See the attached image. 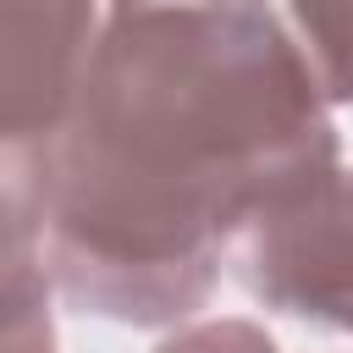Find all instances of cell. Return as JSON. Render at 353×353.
Segmentation results:
<instances>
[{
  "label": "cell",
  "instance_id": "3957f363",
  "mask_svg": "<svg viewBox=\"0 0 353 353\" xmlns=\"http://www.w3.org/2000/svg\"><path fill=\"white\" fill-rule=\"evenodd\" d=\"M94 55V0H6V160H33L66 121Z\"/></svg>",
  "mask_w": 353,
  "mask_h": 353
},
{
  "label": "cell",
  "instance_id": "7a4b0ae2",
  "mask_svg": "<svg viewBox=\"0 0 353 353\" xmlns=\"http://www.w3.org/2000/svg\"><path fill=\"white\" fill-rule=\"evenodd\" d=\"M232 265L259 303L353 331V171L331 160L259 204L232 237Z\"/></svg>",
  "mask_w": 353,
  "mask_h": 353
},
{
  "label": "cell",
  "instance_id": "6da1fadb",
  "mask_svg": "<svg viewBox=\"0 0 353 353\" xmlns=\"http://www.w3.org/2000/svg\"><path fill=\"white\" fill-rule=\"evenodd\" d=\"M331 160L325 94L265 0H110L39 182L6 204H33L72 303L160 325L204 303L259 204Z\"/></svg>",
  "mask_w": 353,
  "mask_h": 353
},
{
  "label": "cell",
  "instance_id": "277c9868",
  "mask_svg": "<svg viewBox=\"0 0 353 353\" xmlns=\"http://www.w3.org/2000/svg\"><path fill=\"white\" fill-rule=\"evenodd\" d=\"M298 50L325 99H353V0H287Z\"/></svg>",
  "mask_w": 353,
  "mask_h": 353
},
{
  "label": "cell",
  "instance_id": "5b68a950",
  "mask_svg": "<svg viewBox=\"0 0 353 353\" xmlns=\"http://www.w3.org/2000/svg\"><path fill=\"white\" fill-rule=\"evenodd\" d=\"M22 248H28L22 237H11V248H6V259H11V287H6V303H11V320H6V353H55V342H50V320L33 314V303H28V254H22Z\"/></svg>",
  "mask_w": 353,
  "mask_h": 353
},
{
  "label": "cell",
  "instance_id": "8992f818",
  "mask_svg": "<svg viewBox=\"0 0 353 353\" xmlns=\"http://www.w3.org/2000/svg\"><path fill=\"white\" fill-rule=\"evenodd\" d=\"M154 353H276V342L248 320H204V325H188L171 342H160Z\"/></svg>",
  "mask_w": 353,
  "mask_h": 353
}]
</instances>
